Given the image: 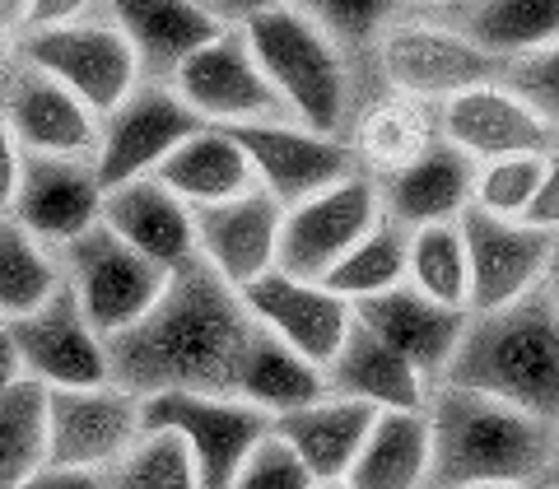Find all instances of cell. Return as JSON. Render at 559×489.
Here are the masks:
<instances>
[{
	"label": "cell",
	"mask_w": 559,
	"mask_h": 489,
	"mask_svg": "<svg viewBox=\"0 0 559 489\" xmlns=\"http://www.w3.org/2000/svg\"><path fill=\"white\" fill-rule=\"evenodd\" d=\"M406 285L443 308H471L466 242L457 224H429V229L406 234Z\"/></svg>",
	"instance_id": "cell-33"
},
{
	"label": "cell",
	"mask_w": 559,
	"mask_h": 489,
	"mask_svg": "<svg viewBox=\"0 0 559 489\" xmlns=\"http://www.w3.org/2000/svg\"><path fill=\"white\" fill-rule=\"evenodd\" d=\"M536 489H559V480H540V485H536Z\"/></svg>",
	"instance_id": "cell-48"
},
{
	"label": "cell",
	"mask_w": 559,
	"mask_h": 489,
	"mask_svg": "<svg viewBox=\"0 0 559 489\" xmlns=\"http://www.w3.org/2000/svg\"><path fill=\"white\" fill-rule=\"evenodd\" d=\"M373 47L392 94L406 103H439L443 108L448 98L499 80V65L480 57L439 10H392Z\"/></svg>",
	"instance_id": "cell-6"
},
{
	"label": "cell",
	"mask_w": 559,
	"mask_h": 489,
	"mask_svg": "<svg viewBox=\"0 0 559 489\" xmlns=\"http://www.w3.org/2000/svg\"><path fill=\"white\" fill-rule=\"evenodd\" d=\"M121 38L131 43L140 65V84H173V75L197 57L205 43H215L238 14L197 0H121L108 10Z\"/></svg>",
	"instance_id": "cell-20"
},
{
	"label": "cell",
	"mask_w": 559,
	"mask_h": 489,
	"mask_svg": "<svg viewBox=\"0 0 559 489\" xmlns=\"http://www.w3.org/2000/svg\"><path fill=\"white\" fill-rule=\"evenodd\" d=\"M466 242V271H471V318L480 312L513 308L546 285V266L555 252V238L532 229L522 219H495L480 210H466L457 219Z\"/></svg>",
	"instance_id": "cell-14"
},
{
	"label": "cell",
	"mask_w": 559,
	"mask_h": 489,
	"mask_svg": "<svg viewBox=\"0 0 559 489\" xmlns=\"http://www.w3.org/2000/svg\"><path fill=\"white\" fill-rule=\"evenodd\" d=\"M234 396L248 401L252 410L261 415H289V410H304L312 401L326 396V378L322 369H312L308 359H299L289 345H280L266 331H257L248 355H242V369L234 382Z\"/></svg>",
	"instance_id": "cell-30"
},
{
	"label": "cell",
	"mask_w": 559,
	"mask_h": 489,
	"mask_svg": "<svg viewBox=\"0 0 559 489\" xmlns=\"http://www.w3.org/2000/svg\"><path fill=\"white\" fill-rule=\"evenodd\" d=\"M280 210L266 191H248L238 201L191 210V234H197V261L219 275L234 294L257 285L266 271H275V248H280Z\"/></svg>",
	"instance_id": "cell-19"
},
{
	"label": "cell",
	"mask_w": 559,
	"mask_h": 489,
	"mask_svg": "<svg viewBox=\"0 0 559 489\" xmlns=\"http://www.w3.org/2000/svg\"><path fill=\"white\" fill-rule=\"evenodd\" d=\"M349 312H355V326H364L373 341L396 349V355L406 359L429 387L443 382L448 363L462 345V331L471 322V312L433 303V299H425V294H415L411 285H401L392 294H378V299H369V303H355Z\"/></svg>",
	"instance_id": "cell-21"
},
{
	"label": "cell",
	"mask_w": 559,
	"mask_h": 489,
	"mask_svg": "<svg viewBox=\"0 0 559 489\" xmlns=\"http://www.w3.org/2000/svg\"><path fill=\"white\" fill-rule=\"evenodd\" d=\"M433 140H439V127L425 121L419 103H406V98L382 103V108H373L369 117H364V127H359V145L382 168V178L396 172L401 164H411L419 150L433 145Z\"/></svg>",
	"instance_id": "cell-36"
},
{
	"label": "cell",
	"mask_w": 559,
	"mask_h": 489,
	"mask_svg": "<svg viewBox=\"0 0 559 489\" xmlns=\"http://www.w3.org/2000/svg\"><path fill=\"white\" fill-rule=\"evenodd\" d=\"M20 489H103V476H90V470H61V466H43L38 476H28Z\"/></svg>",
	"instance_id": "cell-42"
},
{
	"label": "cell",
	"mask_w": 559,
	"mask_h": 489,
	"mask_svg": "<svg viewBox=\"0 0 559 489\" xmlns=\"http://www.w3.org/2000/svg\"><path fill=\"white\" fill-rule=\"evenodd\" d=\"M103 489H197V466L178 433L140 429V439L103 470Z\"/></svg>",
	"instance_id": "cell-35"
},
{
	"label": "cell",
	"mask_w": 559,
	"mask_h": 489,
	"mask_svg": "<svg viewBox=\"0 0 559 489\" xmlns=\"http://www.w3.org/2000/svg\"><path fill=\"white\" fill-rule=\"evenodd\" d=\"M308 489H349L345 480H336V485H308Z\"/></svg>",
	"instance_id": "cell-47"
},
{
	"label": "cell",
	"mask_w": 559,
	"mask_h": 489,
	"mask_svg": "<svg viewBox=\"0 0 559 489\" xmlns=\"http://www.w3.org/2000/svg\"><path fill=\"white\" fill-rule=\"evenodd\" d=\"M14 382H24L20 373V355H14V341H10V326L0 322V392H10Z\"/></svg>",
	"instance_id": "cell-43"
},
{
	"label": "cell",
	"mask_w": 559,
	"mask_h": 489,
	"mask_svg": "<svg viewBox=\"0 0 559 489\" xmlns=\"http://www.w3.org/2000/svg\"><path fill=\"white\" fill-rule=\"evenodd\" d=\"M238 33L294 127L345 140L349 61L308 5H242Z\"/></svg>",
	"instance_id": "cell-4"
},
{
	"label": "cell",
	"mask_w": 559,
	"mask_h": 489,
	"mask_svg": "<svg viewBox=\"0 0 559 489\" xmlns=\"http://www.w3.org/2000/svg\"><path fill=\"white\" fill-rule=\"evenodd\" d=\"M540 294L550 299V308L559 312V238H555V252H550V266H546V285H540Z\"/></svg>",
	"instance_id": "cell-45"
},
{
	"label": "cell",
	"mask_w": 559,
	"mask_h": 489,
	"mask_svg": "<svg viewBox=\"0 0 559 489\" xmlns=\"http://www.w3.org/2000/svg\"><path fill=\"white\" fill-rule=\"evenodd\" d=\"M349 489H425L433 485V439L425 410H378L355 466Z\"/></svg>",
	"instance_id": "cell-28"
},
{
	"label": "cell",
	"mask_w": 559,
	"mask_h": 489,
	"mask_svg": "<svg viewBox=\"0 0 559 489\" xmlns=\"http://www.w3.org/2000/svg\"><path fill=\"white\" fill-rule=\"evenodd\" d=\"M378 219H382L378 182L369 172H355V178H345V182L285 210V219H280L275 271H285L294 279H318L322 285L331 266H336Z\"/></svg>",
	"instance_id": "cell-9"
},
{
	"label": "cell",
	"mask_w": 559,
	"mask_h": 489,
	"mask_svg": "<svg viewBox=\"0 0 559 489\" xmlns=\"http://www.w3.org/2000/svg\"><path fill=\"white\" fill-rule=\"evenodd\" d=\"M61 294V261L38 238H28L10 215H0V322H20Z\"/></svg>",
	"instance_id": "cell-31"
},
{
	"label": "cell",
	"mask_w": 559,
	"mask_h": 489,
	"mask_svg": "<svg viewBox=\"0 0 559 489\" xmlns=\"http://www.w3.org/2000/svg\"><path fill=\"white\" fill-rule=\"evenodd\" d=\"M154 178H159L187 210L224 205V201H238V196H248V191H257L248 154H242L234 131H224V127L191 131L159 164Z\"/></svg>",
	"instance_id": "cell-27"
},
{
	"label": "cell",
	"mask_w": 559,
	"mask_h": 489,
	"mask_svg": "<svg viewBox=\"0 0 559 489\" xmlns=\"http://www.w3.org/2000/svg\"><path fill=\"white\" fill-rule=\"evenodd\" d=\"M433 485L443 489H536L555 470V433L536 415L462 387L429 392Z\"/></svg>",
	"instance_id": "cell-2"
},
{
	"label": "cell",
	"mask_w": 559,
	"mask_h": 489,
	"mask_svg": "<svg viewBox=\"0 0 559 489\" xmlns=\"http://www.w3.org/2000/svg\"><path fill=\"white\" fill-rule=\"evenodd\" d=\"M0 117L14 145L38 159H94L98 150V117L24 61H14V70L0 80Z\"/></svg>",
	"instance_id": "cell-17"
},
{
	"label": "cell",
	"mask_w": 559,
	"mask_h": 489,
	"mask_svg": "<svg viewBox=\"0 0 559 489\" xmlns=\"http://www.w3.org/2000/svg\"><path fill=\"white\" fill-rule=\"evenodd\" d=\"M135 439H140V396L112 387V382L80 392H47L43 466L103 476Z\"/></svg>",
	"instance_id": "cell-12"
},
{
	"label": "cell",
	"mask_w": 559,
	"mask_h": 489,
	"mask_svg": "<svg viewBox=\"0 0 559 489\" xmlns=\"http://www.w3.org/2000/svg\"><path fill=\"white\" fill-rule=\"evenodd\" d=\"M20 168H24V150L14 145L5 117H0V215H5L10 201H14V187H20Z\"/></svg>",
	"instance_id": "cell-41"
},
{
	"label": "cell",
	"mask_w": 559,
	"mask_h": 489,
	"mask_svg": "<svg viewBox=\"0 0 559 489\" xmlns=\"http://www.w3.org/2000/svg\"><path fill=\"white\" fill-rule=\"evenodd\" d=\"M61 261V285L75 299L103 341H117L121 331H131L145 312L159 303L168 275L150 266L145 257H135L127 242H117L103 224H94L84 238L66 242L57 252Z\"/></svg>",
	"instance_id": "cell-8"
},
{
	"label": "cell",
	"mask_w": 559,
	"mask_h": 489,
	"mask_svg": "<svg viewBox=\"0 0 559 489\" xmlns=\"http://www.w3.org/2000/svg\"><path fill=\"white\" fill-rule=\"evenodd\" d=\"M322 378L331 396L359 401L369 410H425L433 392L396 349L373 341L364 326H349L345 345L336 349V359L326 363Z\"/></svg>",
	"instance_id": "cell-26"
},
{
	"label": "cell",
	"mask_w": 559,
	"mask_h": 489,
	"mask_svg": "<svg viewBox=\"0 0 559 489\" xmlns=\"http://www.w3.org/2000/svg\"><path fill=\"white\" fill-rule=\"evenodd\" d=\"M443 387L476 392L559 425V312L546 294L536 289L513 308L471 318Z\"/></svg>",
	"instance_id": "cell-3"
},
{
	"label": "cell",
	"mask_w": 559,
	"mask_h": 489,
	"mask_svg": "<svg viewBox=\"0 0 559 489\" xmlns=\"http://www.w3.org/2000/svg\"><path fill=\"white\" fill-rule=\"evenodd\" d=\"M522 224H532V229L559 238V150L546 154V172H540V187H536V196L527 205V215H522Z\"/></svg>",
	"instance_id": "cell-40"
},
{
	"label": "cell",
	"mask_w": 559,
	"mask_h": 489,
	"mask_svg": "<svg viewBox=\"0 0 559 489\" xmlns=\"http://www.w3.org/2000/svg\"><path fill=\"white\" fill-rule=\"evenodd\" d=\"M98 224L117 242H127L135 257L164 275L182 271L197 261V234H191V210L173 196L159 178H140L127 187L103 191V215Z\"/></svg>",
	"instance_id": "cell-24"
},
{
	"label": "cell",
	"mask_w": 559,
	"mask_h": 489,
	"mask_svg": "<svg viewBox=\"0 0 559 489\" xmlns=\"http://www.w3.org/2000/svg\"><path fill=\"white\" fill-rule=\"evenodd\" d=\"M242 308L257 331H266L280 345H289L299 359H308L312 369L326 373V363L336 359V349L345 345L355 312L345 299H336L318 279H294L285 271H266L238 294Z\"/></svg>",
	"instance_id": "cell-16"
},
{
	"label": "cell",
	"mask_w": 559,
	"mask_h": 489,
	"mask_svg": "<svg viewBox=\"0 0 559 489\" xmlns=\"http://www.w3.org/2000/svg\"><path fill=\"white\" fill-rule=\"evenodd\" d=\"M20 38V5H0V51Z\"/></svg>",
	"instance_id": "cell-44"
},
{
	"label": "cell",
	"mask_w": 559,
	"mask_h": 489,
	"mask_svg": "<svg viewBox=\"0 0 559 489\" xmlns=\"http://www.w3.org/2000/svg\"><path fill=\"white\" fill-rule=\"evenodd\" d=\"M5 215L51 252L84 238L103 215V182L94 172V159H38V154H24L20 187H14Z\"/></svg>",
	"instance_id": "cell-18"
},
{
	"label": "cell",
	"mask_w": 559,
	"mask_h": 489,
	"mask_svg": "<svg viewBox=\"0 0 559 489\" xmlns=\"http://www.w3.org/2000/svg\"><path fill=\"white\" fill-rule=\"evenodd\" d=\"M14 61L43 70L61 90L75 94L98 121L108 117L117 103H127L140 84V65L131 57V43L121 38L108 10L70 14L61 24L28 28L14 38Z\"/></svg>",
	"instance_id": "cell-5"
},
{
	"label": "cell",
	"mask_w": 559,
	"mask_h": 489,
	"mask_svg": "<svg viewBox=\"0 0 559 489\" xmlns=\"http://www.w3.org/2000/svg\"><path fill=\"white\" fill-rule=\"evenodd\" d=\"M10 341H14V355H20L24 382L43 392H80V387L112 382L108 341L84 322V312L66 294V285L38 312L10 322Z\"/></svg>",
	"instance_id": "cell-13"
},
{
	"label": "cell",
	"mask_w": 559,
	"mask_h": 489,
	"mask_svg": "<svg viewBox=\"0 0 559 489\" xmlns=\"http://www.w3.org/2000/svg\"><path fill=\"white\" fill-rule=\"evenodd\" d=\"M234 140L242 145L252 164V178L266 196L289 210L318 191L336 187L345 178L359 172V159L345 140H331V135H312L294 121H261V127H238Z\"/></svg>",
	"instance_id": "cell-15"
},
{
	"label": "cell",
	"mask_w": 559,
	"mask_h": 489,
	"mask_svg": "<svg viewBox=\"0 0 559 489\" xmlns=\"http://www.w3.org/2000/svg\"><path fill=\"white\" fill-rule=\"evenodd\" d=\"M499 84L559 140V43L499 65Z\"/></svg>",
	"instance_id": "cell-38"
},
{
	"label": "cell",
	"mask_w": 559,
	"mask_h": 489,
	"mask_svg": "<svg viewBox=\"0 0 559 489\" xmlns=\"http://www.w3.org/2000/svg\"><path fill=\"white\" fill-rule=\"evenodd\" d=\"M439 14L495 65L559 43V0H471Z\"/></svg>",
	"instance_id": "cell-29"
},
{
	"label": "cell",
	"mask_w": 559,
	"mask_h": 489,
	"mask_svg": "<svg viewBox=\"0 0 559 489\" xmlns=\"http://www.w3.org/2000/svg\"><path fill=\"white\" fill-rule=\"evenodd\" d=\"M191 131H201V121L182 108V98L168 84H135V94L98 121L94 172L103 191L154 178Z\"/></svg>",
	"instance_id": "cell-11"
},
{
	"label": "cell",
	"mask_w": 559,
	"mask_h": 489,
	"mask_svg": "<svg viewBox=\"0 0 559 489\" xmlns=\"http://www.w3.org/2000/svg\"><path fill=\"white\" fill-rule=\"evenodd\" d=\"M546 172V154H513V159L476 164V182H471V210L495 219H522Z\"/></svg>",
	"instance_id": "cell-37"
},
{
	"label": "cell",
	"mask_w": 559,
	"mask_h": 489,
	"mask_svg": "<svg viewBox=\"0 0 559 489\" xmlns=\"http://www.w3.org/2000/svg\"><path fill=\"white\" fill-rule=\"evenodd\" d=\"M378 182V210L396 229H429V224H457L471 210V182H476V164L457 154L443 140L419 150L411 164H401Z\"/></svg>",
	"instance_id": "cell-23"
},
{
	"label": "cell",
	"mask_w": 559,
	"mask_h": 489,
	"mask_svg": "<svg viewBox=\"0 0 559 489\" xmlns=\"http://www.w3.org/2000/svg\"><path fill=\"white\" fill-rule=\"evenodd\" d=\"M550 480H559V433H555V470H550Z\"/></svg>",
	"instance_id": "cell-46"
},
{
	"label": "cell",
	"mask_w": 559,
	"mask_h": 489,
	"mask_svg": "<svg viewBox=\"0 0 559 489\" xmlns=\"http://www.w3.org/2000/svg\"><path fill=\"white\" fill-rule=\"evenodd\" d=\"M308 485H312L308 470L294 462V452L280 439L257 443V452L242 462V470L229 480V489H308Z\"/></svg>",
	"instance_id": "cell-39"
},
{
	"label": "cell",
	"mask_w": 559,
	"mask_h": 489,
	"mask_svg": "<svg viewBox=\"0 0 559 489\" xmlns=\"http://www.w3.org/2000/svg\"><path fill=\"white\" fill-rule=\"evenodd\" d=\"M433 127H439L443 145L466 154L471 164H495V159H513V154L559 150V140L540 127L499 80L476 84V90L448 98L439 108V117H433Z\"/></svg>",
	"instance_id": "cell-22"
},
{
	"label": "cell",
	"mask_w": 559,
	"mask_h": 489,
	"mask_svg": "<svg viewBox=\"0 0 559 489\" xmlns=\"http://www.w3.org/2000/svg\"><path fill=\"white\" fill-rule=\"evenodd\" d=\"M140 429L178 433L197 466V489H229L257 443L271 439V415L252 410L238 396L164 392L140 401Z\"/></svg>",
	"instance_id": "cell-7"
},
{
	"label": "cell",
	"mask_w": 559,
	"mask_h": 489,
	"mask_svg": "<svg viewBox=\"0 0 559 489\" xmlns=\"http://www.w3.org/2000/svg\"><path fill=\"white\" fill-rule=\"evenodd\" d=\"M322 285L336 294V299H345L349 308L369 303V299H378V294L401 289L406 285V229L378 219L373 229L364 234L336 266H331V275L322 279Z\"/></svg>",
	"instance_id": "cell-32"
},
{
	"label": "cell",
	"mask_w": 559,
	"mask_h": 489,
	"mask_svg": "<svg viewBox=\"0 0 559 489\" xmlns=\"http://www.w3.org/2000/svg\"><path fill=\"white\" fill-rule=\"evenodd\" d=\"M182 98V108L201 121V127H261V121H289L271 84L261 80L248 43H242L238 24H229L215 43H205L168 84Z\"/></svg>",
	"instance_id": "cell-10"
},
{
	"label": "cell",
	"mask_w": 559,
	"mask_h": 489,
	"mask_svg": "<svg viewBox=\"0 0 559 489\" xmlns=\"http://www.w3.org/2000/svg\"><path fill=\"white\" fill-rule=\"evenodd\" d=\"M252 336L257 326L238 294L201 261H191L168 275L159 303L145 318L108 341L112 387L140 401L164 392L234 396Z\"/></svg>",
	"instance_id": "cell-1"
},
{
	"label": "cell",
	"mask_w": 559,
	"mask_h": 489,
	"mask_svg": "<svg viewBox=\"0 0 559 489\" xmlns=\"http://www.w3.org/2000/svg\"><path fill=\"white\" fill-rule=\"evenodd\" d=\"M373 415L378 410L359 406V401L326 392L322 401H312L304 410L271 419V439H280L294 452V462L308 470L312 485H336L349 476V466H355L359 448L373 429Z\"/></svg>",
	"instance_id": "cell-25"
},
{
	"label": "cell",
	"mask_w": 559,
	"mask_h": 489,
	"mask_svg": "<svg viewBox=\"0 0 559 489\" xmlns=\"http://www.w3.org/2000/svg\"><path fill=\"white\" fill-rule=\"evenodd\" d=\"M43 425L47 392L33 382H14L0 392V489H20L43 470Z\"/></svg>",
	"instance_id": "cell-34"
}]
</instances>
